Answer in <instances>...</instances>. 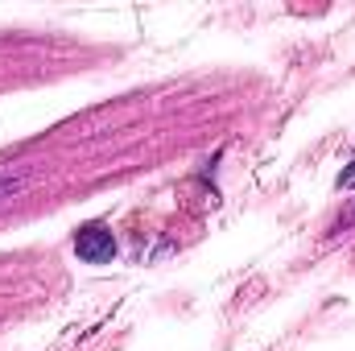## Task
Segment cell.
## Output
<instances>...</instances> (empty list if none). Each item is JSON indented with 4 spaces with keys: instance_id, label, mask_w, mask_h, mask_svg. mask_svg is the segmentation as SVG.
Returning <instances> with one entry per match:
<instances>
[{
    "instance_id": "obj_1",
    "label": "cell",
    "mask_w": 355,
    "mask_h": 351,
    "mask_svg": "<svg viewBox=\"0 0 355 351\" xmlns=\"http://www.w3.org/2000/svg\"><path fill=\"white\" fill-rule=\"evenodd\" d=\"M71 248H75V257L83 264H112L116 261V236H112L107 223H83L75 232Z\"/></svg>"
},
{
    "instance_id": "obj_2",
    "label": "cell",
    "mask_w": 355,
    "mask_h": 351,
    "mask_svg": "<svg viewBox=\"0 0 355 351\" xmlns=\"http://www.w3.org/2000/svg\"><path fill=\"white\" fill-rule=\"evenodd\" d=\"M21 190H25V174H21V170L0 166V203H4V198H12V194H21Z\"/></svg>"
},
{
    "instance_id": "obj_3",
    "label": "cell",
    "mask_w": 355,
    "mask_h": 351,
    "mask_svg": "<svg viewBox=\"0 0 355 351\" xmlns=\"http://www.w3.org/2000/svg\"><path fill=\"white\" fill-rule=\"evenodd\" d=\"M339 186L347 190V186H355V162H352V170H343V178H339Z\"/></svg>"
},
{
    "instance_id": "obj_4",
    "label": "cell",
    "mask_w": 355,
    "mask_h": 351,
    "mask_svg": "<svg viewBox=\"0 0 355 351\" xmlns=\"http://www.w3.org/2000/svg\"><path fill=\"white\" fill-rule=\"evenodd\" d=\"M352 223H355V207H352V211H347V215H343V219H339V223H335V228L343 232V228H352Z\"/></svg>"
}]
</instances>
